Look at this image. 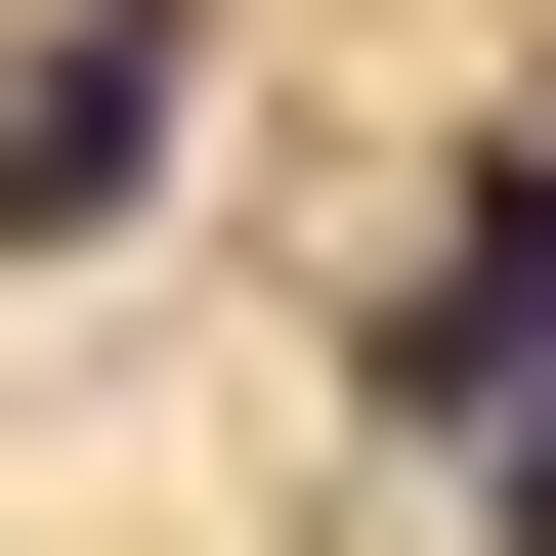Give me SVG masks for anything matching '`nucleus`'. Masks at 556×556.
Wrapping results in <instances>:
<instances>
[{
    "label": "nucleus",
    "mask_w": 556,
    "mask_h": 556,
    "mask_svg": "<svg viewBox=\"0 0 556 556\" xmlns=\"http://www.w3.org/2000/svg\"><path fill=\"white\" fill-rule=\"evenodd\" d=\"M471 556H556V343H514V428H471Z\"/></svg>",
    "instance_id": "2"
},
{
    "label": "nucleus",
    "mask_w": 556,
    "mask_h": 556,
    "mask_svg": "<svg viewBox=\"0 0 556 556\" xmlns=\"http://www.w3.org/2000/svg\"><path fill=\"white\" fill-rule=\"evenodd\" d=\"M172 129H214V0H43V43H0V257H129Z\"/></svg>",
    "instance_id": "1"
}]
</instances>
